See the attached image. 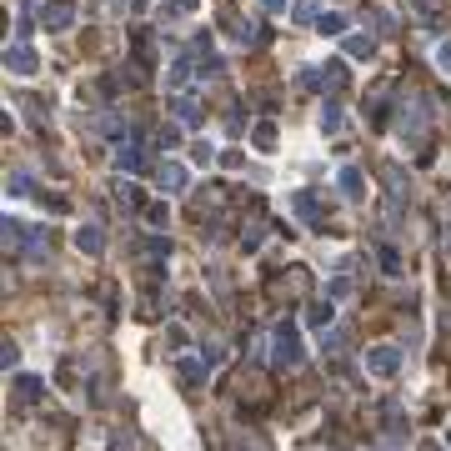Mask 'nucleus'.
<instances>
[{
	"instance_id": "393cba45",
	"label": "nucleus",
	"mask_w": 451,
	"mask_h": 451,
	"mask_svg": "<svg viewBox=\"0 0 451 451\" xmlns=\"http://www.w3.org/2000/svg\"><path fill=\"white\" fill-rule=\"evenodd\" d=\"M421 451H441V446H436V441H426V446H421Z\"/></svg>"
},
{
	"instance_id": "423d86ee",
	"label": "nucleus",
	"mask_w": 451,
	"mask_h": 451,
	"mask_svg": "<svg viewBox=\"0 0 451 451\" xmlns=\"http://www.w3.org/2000/svg\"><path fill=\"white\" fill-rule=\"evenodd\" d=\"M76 246H81L86 256H100V246H105V236H100V226H81V231H76Z\"/></svg>"
},
{
	"instance_id": "f257e3e1",
	"label": "nucleus",
	"mask_w": 451,
	"mask_h": 451,
	"mask_svg": "<svg viewBox=\"0 0 451 451\" xmlns=\"http://www.w3.org/2000/svg\"><path fill=\"white\" fill-rule=\"evenodd\" d=\"M397 366H402V351H391V346L366 351V371H376V376H397Z\"/></svg>"
},
{
	"instance_id": "7ed1b4c3",
	"label": "nucleus",
	"mask_w": 451,
	"mask_h": 451,
	"mask_svg": "<svg viewBox=\"0 0 451 451\" xmlns=\"http://www.w3.org/2000/svg\"><path fill=\"white\" fill-rule=\"evenodd\" d=\"M6 66H11L16 76H35V66H40V61H35V50H30V45H11Z\"/></svg>"
},
{
	"instance_id": "9d476101",
	"label": "nucleus",
	"mask_w": 451,
	"mask_h": 451,
	"mask_svg": "<svg viewBox=\"0 0 451 451\" xmlns=\"http://www.w3.org/2000/svg\"><path fill=\"white\" fill-rule=\"evenodd\" d=\"M341 126H346V110H341V105H326V110H321V131H331V136H336Z\"/></svg>"
},
{
	"instance_id": "dca6fc26",
	"label": "nucleus",
	"mask_w": 451,
	"mask_h": 451,
	"mask_svg": "<svg viewBox=\"0 0 451 451\" xmlns=\"http://www.w3.org/2000/svg\"><path fill=\"white\" fill-rule=\"evenodd\" d=\"M316 25H321V30H326V35H341V30H346V20H341V16H321V20H316Z\"/></svg>"
},
{
	"instance_id": "4468645a",
	"label": "nucleus",
	"mask_w": 451,
	"mask_h": 451,
	"mask_svg": "<svg viewBox=\"0 0 451 451\" xmlns=\"http://www.w3.org/2000/svg\"><path fill=\"white\" fill-rule=\"evenodd\" d=\"M316 11H321V0H296V20H301V25H311V20H321Z\"/></svg>"
},
{
	"instance_id": "20e7f679",
	"label": "nucleus",
	"mask_w": 451,
	"mask_h": 451,
	"mask_svg": "<svg viewBox=\"0 0 451 451\" xmlns=\"http://www.w3.org/2000/svg\"><path fill=\"white\" fill-rule=\"evenodd\" d=\"M156 186L171 191V196H181V191H186V165H160V171H156Z\"/></svg>"
},
{
	"instance_id": "9b49d317",
	"label": "nucleus",
	"mask_w": 451,
	"mask_h": 451,
	"mask_svg": "<svg viewBox=\"0 0 451 451\" xmlns=\"http://www.w3.org/2000/svg\"><path fill=\"white\" fill-rule=\"evenodd\" d=\"M251 141H256V151H276V126H271V121H261V126L251 131Z\"/></svg>"
},
{
	"instance_id": "4be33fe9",
	"label": "nucleus",
	"mask_w": 451,
	"mask_h": 451,
	"mask_svg": "<svg viewBox=\"0 0 451 451\" xmlns=\"http://www.w3.org/2000/svg\"><path fill=\"white\" fill-rule=\"evenodd\" d=\"M436 66H441V71H446V76H451V40H446V45H441V50H436Z\"/></svg>"
},
{
	"instance_id": "f3484780",
	"label": "nucleus",
	"mask_w": 451,
	"mask_h": 451,
	"mask_svg": "<svg viewBox=\"0 0 451 451\" xmlns=\"http://www.w3.org/2000/svg\"><path fill=\"white\" fill-rule=\"evenodd\" d=\"M386 191L402 201V171H397V165H386Z\"/></svg>"
},
{
	"instance_id": "5701e85b",
	"label": "nucleus",
	"mask_w": 451,
	"mask_h": 451,
	"mask_svg": "<svg viewBox=\"0 0 451 451\" xmlns=\"http://www.w3.org/2000/svg\"><path fill=\"white\" fill-rule=\"evenodd\" d=\"M181 376L186 381H201V361H181Z\"/></svg>"
},
{
	"instance_id": "f8f14e48",
	"label": "nucleus",
	"mask_w": 451,
	"mask_h": 451,
	"mask_svg": "<svg viewBox=\"0 0 451 451\" xmlns=\"http://www.w3.org/2000/svg\"><path fill=\"white\" fill-rule=\"evenodd\" d=\"M296 211H301V221H306V226H321V216H316V196H311V191H301V196H296Z\"/></svg>"
},
{
	"instance_id": "b1692460",
	"label": "nucleus",
	"mask_w": 451,
	"mask_h": 451,
	"mask_svg": "<svg viewBox=\"0 0 451 451\" xmlns=\"http://www.w3.org/2000/svg\"><path fill=\"white\" fill-rule=\"evenodd\" d=\"M176 6H181V11H191V6H196V0H176Z\"/></svg>"
},
{
	"instance_id": "a211bd4d",
	"label": "nucleus",
	"mask_w": 451,
	"mask_h": 451,
	"mask_svg": "<svg viewBox=\"0 0 451 451\" xmlns=\"http://www.w3.org/2000/svg\"><path fill=\"white\" fill-rule=\"evenodd\" d=\"M186 76H191V61H186V55H181V61L171 66V86H186Z\"/></svg>"
},
{
	"instance_id": "a878e982",
	"label": "nucleus",
	"mask_w": 451,
	"mask_h": 451,
	"mask_svg": "<svg viewBox=\"0 0 451 451\" xmlns=\"http://www.w3.org/2000/svg\"><path fill=\"white\" fill-rule=\"evenodd\" d=\"M131 6H136V11H146V0H131Z\"/></svg>"
},
{
	"instance_id": "2eb2a0df",
	"label": "nucleus",
	"mask_w": 451,
	"mask_h": 451,
	"mask_svg": "<svg viewBox=\"0 0 451 451\" xmlns=\"http://www.w3.org/2000/svg\"><path fill=\"white\" fill-rule=\"evenodd\" d=\"M116 165H121V171H141V151H136V146H126V151L116 156Z\"/></svg>"
},
{
	"instance_id": "aec40b11",
	"label": "nucleus",
	"mask_w": 451,
	"mask_h": 451,
	"mask_svg": "<svg viewBox=\"0 0 451 451\" xmlns=\"http://www.w3.org/2000/svg\"><path fill=\"white\" fill-rule=\"evenodd\" d=\"M371 25H376L381 35H391V30H397V25H391V16H386V11H371Z\"/></svg>"
},
{
	"instance_id": "0eeeda50",
	"label": "nucleus",
	"mask_w": 451,
	"mask_h": 451,
	"mask_svg": "<svg viewBox=\"0 0 451 451\" xmlns=\"http://www.w3.org/2000/svg\"><path fill=\"white\" fill-rule=\"evenodd\" d=\"M341 191H346V201H366V181H361L356 165H346V171H341Z\"/></svg>"
},
{
	"instance_id": "1a4fd4ad",
	"label": "nucleus",
	"mask_w": 451,
	"mask_h": 451,
	"mask_svg": "<svg viewBox=\"0 0 451 451\" xmlns=\"http://www.w3.org/2000/svg\"><path fill=\"white\" fill-rule=\"evenodd\" d=\"M371 50H376V40H371V35H346V55H351V61H366Z\"/></svg>"
},
{
	"instance_id": "39448f33",
	"label": "nucleus",
	"mask_w": 451,
	"mask_h": 451,
	"mask_svg": "<svg viewBox=\"0 0 451 451\" xmlns=\"http://www.w3.org/2000/svg\"><path fill=\"white\" fill-rule=\"evenodd\" d=\"M40 20H45L50 30H66V25H71V6H66V0H45Z\"/></svg>"
},
{
	"instance_id": "ddd939ff",
	"label": "nucleus",
	"mask_w": 451,
	"mask_h": 451,
	"mask_svg": "<svg viewBox=\"0 0 451 451\" xmlns=\"http://www.w3.org/2000/svg\"><path fill=\"white\" fill-rule=\"evenodd\" d=\"M331 321V301H311L306 306V326H326Z\"/></svg>"
},
{
	"instance_id": "6ab92c4d",
	"label": "nucleus",
	"mask_w": 451,
	"mask_h": 451,
	"mask_svg": "<svg viewBox=\"0 0 451 451\" xmlns=\"http://www.w3.org/2000/svg\"><path fill=\"white\" fill-rule=\"evenodd\" d=\"M326 86H336V90H341V86H346V71H341V66H336V61L326 66Z\"/></svg>"
},
{
	"instance_id": "412c9836",
	"label": "nucleus",
	"mask_w": 451,
	"mask_h": 451,
	"mask_svg": "<svg viewBox=\"0 0 451 451\" xmlns=\"http://www.w3.org/2000/svg\"><path fill=\"white\" fill-rule=\"evenodd\" d=\"M146 221H151V226H165V206H160V201H156V206H146Z\"/></svg>"
},
{
	"instance_id": "6e6552de",
	"label": "nucleus",
	"mask_w": 451,
	"mask_h": 451,
	"mask_svg": "<svg viewBox=\"0 0 451 451\" xmlns=\"http://www.w3.org/2000/svg\"><path fill=\"white\" fill-rule=\"evenodd\" d=\"M16 391H20V402H40V397H45L40 376H16Z\"/></svg>"
},
{
	"instance_id": "f03ea898",
	"label": "nucleus",
	"mask_w": 451,
	"mask_h": 451,
	"mask_svg": "<svg viewBox=\"0 0 451 451\" xmlns=\"http://www.w3.org/2000/svg\"><path fill=\"white\" fill-rule=\"evenodd\" d=\"M276 361H281V366H296V361H301V341H296L291 326L276 331Z\"/></svg>"
}]
</instances>
